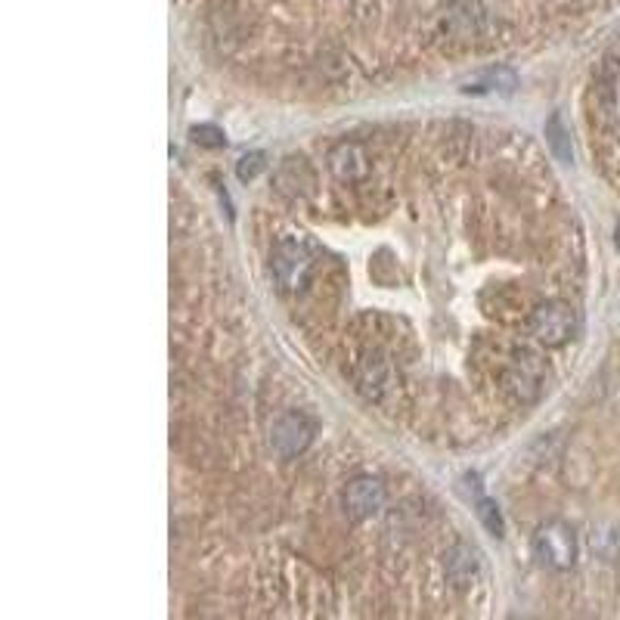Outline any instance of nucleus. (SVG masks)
<instances>
[{"mask_svg": "<svg viewBox=\"0 0 620 620\" xmlns=\"http://www.w3.org/2000/svg\"><path fill=\"white\" fill-rule=\"evenodd\" d=\"M499 388L512 397L515 404H537L550 388V367L537 354H518L506 363L499 375Z\"/></svg>", "mask_w": 620, "mask_h": 620, "instance_id": "f257e3e1", "label": "nucleus"}, {"mask_svg": "<svg viewBox=\"0 0 620 620\" xmlns=\"http://www.w3.org/2000/svg\"><path fill=\"white\" fill-rule=\"evenodd\" d=\"M533 555L550 571H571L577 562V537L565 521H546L533 533Z\"/></svg>", "mask_w": 620, "mask_h": 620, "instance_id": "f03ea898", "label": "nucleus"}, {"mask_svg": "<svg viewBox=\"0 0 620 620\" xmlns=\"http://www.w3.org/2000/svg\"><path fill=\"white\" fill-rule=\"evenodd\" d=\"M528 332L546 348H559L577 332V314L565 302H543L528 314Z\"/></svg>", "mask_w": 620, "mask_h": 620, "instance_id": "7ed1b4c3", "label": "nucleus"}, {"mask_svg": "<svg viewBox=\"0 0 620 620\" xmlns=\"http://www.w3.org/2000/svg\"><path fill=\"white\" fill-rule=\"evenodd\" d=\"M273 280L280 283L283 292H298L314 267V258H311V248L304 246L302 239H283L273 248Z\"/></svg>", "mask_w": 620, "mask_h": 620, "instance_id": "20e7f679", "label": "nucleus"}, {"mask_svg": "<svg viewBox=\"0 0 620 620\" xmlns=\"http://www.w3.org/2000/svg\"><path fill=\"white\" fill-rule=\"evenodd\" d=\"M314 441V426H311V419L298 413V409H289L283 413L273 428H270V447H273V453L280 456V460H295V456H302L304 450L311 447Z\"/></svg>", "mask_w": 620, "mask_h": 620, "instance_id": "39448f33", "label": "nucleus"}, {"mask_svg": "<svg viewBox=\"0 0 620 620\" xmlns=\"http://www.w3.org/2000/svg\"><path fill=\"white\" fill-rule=\"evenodd\" d=\"M341 506L354 521H370L385 509V484L379 478H370V475L354 478L341 494Z\"/></svg>", "mask_w": 620, "mask_h": 620, "instance_id": "423d86ee", "label": "nucleus"}, {"mask_svg": "<svg viewBox=\"0 0 620 620\" xmlns=\"http://www.w3.org/2000/svg\"><path fill=\"white\" fill-rule=\"evenodd\" d=\"M357 385L370 401H382L391 391V385H394V372H391L388 360L379 351H370L357 363Z\"/></svg>", "mask_w": 620, "mask_h": 620, "instance_id": "0eeeda50", "label": "nucleus"}, {"mask_svg": "<svg viewBox=\"0 0 620 620\" xmlns=\"http://www.w3.org/2000/svg\"><path fill=\"white\" fill-rule=\"evenodd\" d=\"M443 571H447V580L456 586V589H469L481 574L478 550L469 546V543H453L447 550V555H443Z\"/></svg>", "mask_w": 620, "mask_h": 620, "instance_id": "6e6552de", "label": "nucleus"}, {"mask_svg": "<svg viewBox=\"0 0 620 620\" xmlns=\"http://www.w3.org/2000/svg\"><path fill=\"white\" fill-rule=\"evenodd\" d=\"M329 168H332V174L338 180H345V183H357V180L367 178V171H370V159H367V153H363V146L360 143H338L332 146V153H329Z\"/></svg>", "mask_w": 620, "mask_h": 620, "instance_id": "1a4fd4ad", "label": "nucleus"}, {"mask_svg": "<svg viewBox=\"0 0 620 620\" xmlns=\"http://www.w3.org/2000/svg\"><path fill=\"white\" fill-rule=\"evenodd\" d=\"M273 183H277V190L285 195H304L314 190V171H311V165L304 159H285L283 165L277 168Z\"/></svg>", "mask_w": 620, "mask_h": 620, "instance_id": "9d476101", "label": "nucleus"}, {"mask_svg": "<svg viewBox=\"0 0 620 620\" xmlns=\"http://www.w3.org/2000/svg\"><path fill=\"white\" fill-rule=\"evenodd\" d=\"M518 88V75L509 66H496L475 75L472 81H465V93H499V97H509Z\"/></svg>", "mask_w": 620, "mask_h": 620, "instance_id": "9b49d317", "label": "nucleus"}, {"mask_svg": "<svg viewBox=\"0 0 620 620\" xmlns=\"http://www.w3.org/2000/svg\"><path fill=\"white\" fill-rule=\"evenodd\" d=\"M546 143H550L552 156L559 161H574V146H571V137H567L565 124H562V115H552L546 122Z\"/></svg>", "mask_w": 620, "mask_h": 620, "instance_id": "f8f14e48", "label": "nucleus"}, {"mask_svg": "<svg viewBox=\"0 0 620 620\" xmlns=\"http://www.w3.org/2000/svg\"><path fill=\"white\" fill-rule=\"evenodd\" d=\"M478 518L481 525H484V531L491 533V537H503L506 533V521H503V515H499V506H496L494 499H487V496H481L478 499Z\"/></svg>", "mask_w": 620, "mask_h": 620, "instance_id": "ddd939ff", "label": "nucleus"}, {"mask_svg": "<svg viewBox=\"0 0 620 620\" xmlns=\"http://www.w3.org/2000/svg\"><path fill=\"white\" fill-rule=\"evenodd\" d=\"M193 140L199 146H208V149H217V146H224L227 137H224V131L217 127V124H195L193 127Z\"/></svg>", "mask_w": 620, "mask_h": 620, "instance_id": "4468645a", "label": "nucleus"}, {"mask_svg": "<svg viewBox=\"0 0 620 620\" xmlns=\"http://www.w3.org/2000/svg\"><path fill=\"white\" fill-rule=\"evenodd\" d=\"M261 171H264V156H261V153H248V156H243L239 165H236V174H239L243 183L255 180Z\"/></svg>", "mask_w": 620, "mask_h": 620, "instance_id": "2eb2a0df", "label": "nucleus"}, {"mask_svg": "<svg viewBox=\"0 0 620 620\" xmlns=\"http://www.w3.org/2000/svg\"><path fill=\"white\" fill-rule=\"evenodd\" d=\"M615 243H618V248H620V224H618V236H615Z\"/></svg>", "mask_w": 620, "mask_h": 620, "instance_id": "dca6fc26", "label": "nucleus"}]
</instances>
